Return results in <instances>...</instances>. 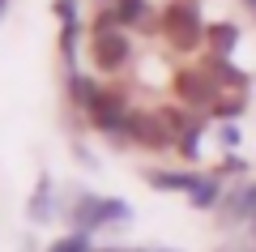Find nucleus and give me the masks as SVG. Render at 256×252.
<instances>
[{"label": "nucleus", "instance_id": "obj_6", "mask_svg": "<svg viewBox=\"0 0 256 252\" xmlns=\"http://www.w3.org/2000/svg\"><path fill=\"white\" fill-rule=\"evenodd\" d=\"M180 94L188 103H210L214 99V86H210V77H201V73H184V77H180Z\"/></svg>", "mask_w": 256, "mask_h": 252}, {"label": "nucleus", "instance_id": "obj_9", "mask_svg": "<svg viewBox=\"0 0 256 252\" xmlns=\"http://www.w3.org/2000/svg\"><path fill=\"white\" fill-rule=\"evenodd\" d=\"M210 39H214V47H218L222 56H230V47H235L239 30H235V26H214V30H210Z\"/></svg>", "mask_w": 256, "mask_h": 252}, {"label": "nucleus", "instance_id": "obj_2", "mask_svg": "<svg viewBox=\"0 0 256 252\" xmlns=\"http://www.w3.org/2000/svg\"><path fill=\"white\" fill-rule=\"evenodd\" d=\"M132 214V209L124 205V201H102V197H86L82 205L73 209V222L82 226V231H94V226H107V222H124V218Z\"/></svg>", "mask_w": 256, "mask_h": 252}, {"label": "nucleus", "instance_id": "obj_12", "mask_svg": "<svg viewBox=\"0 0 256 252\" xmlns=\"http://www.w3.org/2000/svg\"><path fill=\"white\" fill-rule=\"evenodd\" d=\"M214 192H218V184H214V180H201L196 188H192V201H196V205H210Z\"/></svg>", "mask_w": 256, "mask_h": 252}, {"label": "nucleus", "instance_id": "obj_13", "mask_svg": "<svg viewBox=\"0 0 256 252\" xmlns=\"http://www.w3.org/2000/svg\"><path fill=\"white\" fill-rule=\"evenodd\" d=\"M107 252H124V248H107ZM128 252H141V248H128Z\"/></svg>", "mask_w": 256, "mask_h": 252}, {"label": "nucleus", "instance_id": "obj_7", "mask_svg": "<svg viewBox=\"0 0 256 252\" xmlns=\"http://www.w3.org/2000/svg\"><path fill=\"white\" fill-rule=\"evenodd\" d=\"M90 111H94V120H98V124L116 128V116H120V99H111V94H98Z\"/></svg>", "mask_w": 256, "mask_h": 252}, {"label": "nucleus", "instance_id": "obj_15", "mask_svg": "<svg viewBox=\"0 0 256 252\" xmlns=\"http://www.w3.org/2000/svg\"><path fill=\"white\" fill-rule=\"evenodd\" d=\"M0 9H4V0H0Z\"/></svg>", "mask_w": 256, "mask_h": 252}, {"label": "nucleus", "instance_id": "obj_5", "mask_svg": "<svg viewBox=\"0 0 256 252\" xmlns=\"http://www.w3.org/2000/svg\"><path fill=\"white\" fill-rule=\"evenodd\" d=\"M124 128H128L132 137H141V141H150V145H162V141H166V128L154 124L150 116H124Z\"/></svg>", "mask_w": 256, "mask_h": 252}, {"label": "nucleus", "instance_id": "obj_11", "mask_svg": "<svg viewBox=\"0 0 256 252\" xmlns=\"http://www.w3.org/2000/svg\"><path fill=\"white\" fill-rule=\"evenodd\" d=\"M52 252H90V239L86 235H68V239L52 243Z\"/></svg>", "mask_w": 256, "mask_h": 252}, {"label": "nucleus", "instance_id": "obj_14", "mask_svg": "<svg viewBox=\"0 0 256 252\" xmlns=\"http://www.w3.org/2000/svg\"><path fill=\"white\" fill-rule=\"evenodd\" d=\"M248 5H252V9H256V0H248Z\"/></svg>", "mask_w": 256, "mask_h": 252}, {"label": "nucleus", "instance_id": "obj_1", "mask_svg": "<svg viewBox=\"0 0 256 252\" xmlns=\"http://www.w3.org/2000/svg\"><path fill=\"white\" fill-rule=\"evenodd\" d=\"M166 39L175 47H196L201 43V9L192 0L171 5V13H166Z\"/></svg>", "mask_w": 256, "mask_h": 252}, {"label": "nucleus", "instance_id": "obj_4", "mask_svg": "<svg viewBox=\"0 0 256 252\" xmlns=\"http://www.w3.org/2000/svg\"><path fill=\"white\" fill-rule=\"evenodd\" d=\"M222 214H226V222H239V218H256V184H244V188H235L226 197V205H222Z\"/></svg>", "mask_w": 256, "mask_h": 252}, {"label": "nucleus", "instance_id": "obj_8", "mask_svg": "<svg viewBox=\"0 0 256 252\" xmlns=\"http://www.w3.org/2000/svg\"><path fill=\"white\" fill-rule=\"evenodd\" d=\"M150 184H154V188H196L201 180H192V175H166V171H150Z\"/></svg>", "mask_w": 256, "mask_h": 252}, {"label": "nucleus", "instance_id": "obj_10", "mask_svg": "<svg viewBox=\"0 0 256 252\" xmlns=\"http://www.w3.org/2000/svg\"><path fill=\"white\" fill-rule=\"evenodd\" d=\"M47 188H52V184H47V175H43V180H38L34 201H30V218H34V222H43V218H47Z\"/></svg>", "mask_w": 256, "mask_h": 252}, {"label": "nucleus", "instance_id": "obj_3", "mask_svg": "<svg viewBox=\"0 0 256 252\" xmlns=\"http://www.w3.org/2000/svg\"><path fill=\"white\" fill-rule=\"evenodd\" d=\"M124 56H128L124 35H98V39H94V60H98L102 69H120Z\"/></svg>", "mask_w": 256, "mask_h": 252}]
</instances>
